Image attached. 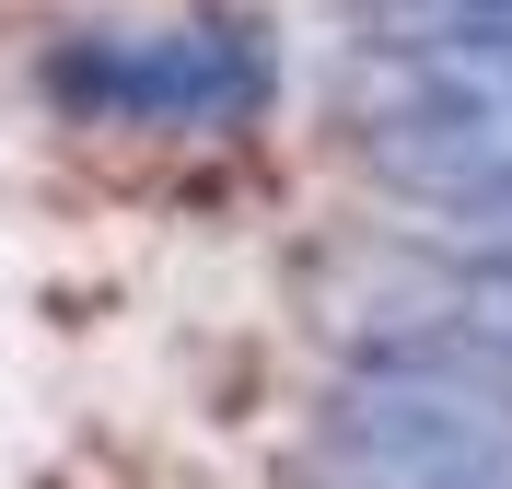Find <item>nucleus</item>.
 <instances>
[{"label":"nucleus","mask_w":512,"mask_h":489,"mask_svg":"<svg viewBox=\"0 0 512 489\" xmlns=\"http://www.w3.org/2000/svg\"><path fill=\"white\" fill-rule=\"evenodd\" d=\"M47 94L94 129H233L280 94V47L256 12H187V24H94L47 59Z\"/></svg>","instance_id":"nucleus-1"},{"label":"nucleus","mask_w":512,"mask_h":489,"mask_svg":"<svg viewBox=\"0 0 512 489\" xmlns=\"http://www.w3.org/2000/svg\"><path fill=\"white\" fill-rule=\"evenodd\" d=\"M291 478L303 489H512V420L478 396L373 373L315 408Z\"/></svg>","instance_id":"nucleus-2"},{"label":"nucleus","mask_w":512,"mask_h":489,"mask_svg":"<svg viewBox=\"0 0 512 489\" xmlns=\"http://www.w3.org/2000/svg\"><path fill=\"white\" fill-rule=\"evenodd\" d=\"M350 350L396 385H443V396H478L512 420V257H431V268H396L384 292H361L350 315Z\"/></svg>","instance_id":"nucleus-3"},{"label":"nucleus","mask_w":512,"mask_h":489,"mask_svg":"<svg viewBox=\"0 0 512 489\" xmlns=\"http://www.w3.org/2000/svg\"><path fill=\"white\" fill-rule=\"evenodd\" d=\"M384 59H512V0H373Z\"/></svg>","instance_id":"nucleus-4"}]
</instances>
